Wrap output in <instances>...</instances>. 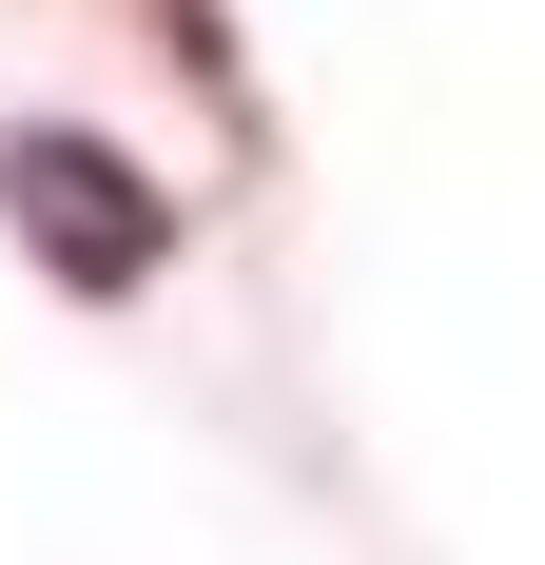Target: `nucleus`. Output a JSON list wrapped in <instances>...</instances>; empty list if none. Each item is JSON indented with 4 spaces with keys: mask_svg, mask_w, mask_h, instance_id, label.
<instances>
[{
    "mask_svg": "<svg viewBox=\"0 0 545 565\" xmlns=\"http://www.w3.org/2000/svg\"><path fill=\"white\" fill-rule=\"evenodd\" d=\"M0 234L78 292V312H117V292L175 274V195L117 157V137H78V117H20V137H0Z\"/></svg>",
    "mask_w": 545,
    "mask_h": 565,
    "instance_id": "1",
    "label": "nucleus"
}]
</instances>
